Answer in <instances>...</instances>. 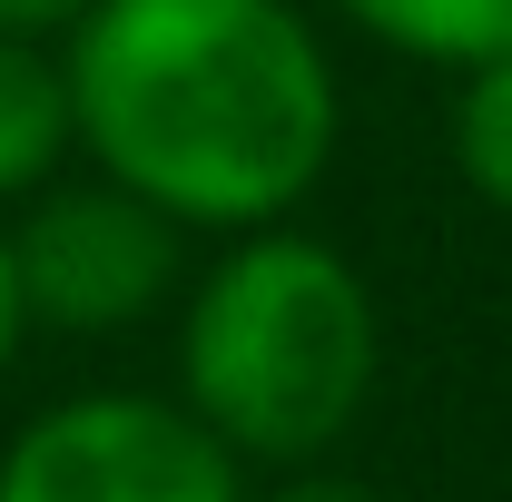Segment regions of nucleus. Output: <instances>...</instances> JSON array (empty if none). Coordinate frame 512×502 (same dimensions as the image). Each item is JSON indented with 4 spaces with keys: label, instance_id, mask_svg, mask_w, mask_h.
Returning <instances> with one entry per match:
<instances>
[{
    "label": "nucleus",
    "instance_id": "1",
    "mask_svg": "<svg viewBox=\"0 0 512 502\" xmlns=\"http://www.w3.org/2000/svg\"><path fill=\"white\" fill-rule=\"evenodd\" d=\"M60 69L99 178L217 237L296 217L345 128L296 0H89L60 30Z\"/></svg>",
    "mask_w": 512,
    "mask_h": 502
},
{
    "label": "nucleus",
    "instance_id": "2",
    "mask_svg": "<svg viewBox=\"0 0 512 502\" xmlns=\"http://www.w3.org/2000/svg\"><path fill=\"white\" fill-rule=\"evenodd\" d=\"M178 384H188V414L227 453H266V463L325 453L375 394L365 276L325 237H296L286 217L247 227L188 296Z\"/></svg>",
    "mask_w": 512,
    "mask_h": 502
},
{
    "label": "nucleus",
    "instance_id": "3",
    "mask_svg": "<svg viewBox=\"0 0 512 502\" xmlns=\"http://www.w3.org/2000/svg\"><path fill=\"white\" fill-rule=\"evenodd\" d=\"M0 502H247L237 453L158 394H79L0 453Z\"/></svg>",
    "mask_w": 512,
    "mask_h": 502
},
{
    "label": "nucleus",
    "instance_id": "4",
    "mask_svg": "<svg viewBox=\"0 0 512 502\" xmlns=\"http://www.w3.org/2000/svg\"><path fill=\"white\" fill-rule=\"evenodd\" d=\"M178 237L188 227L119 178L30 188V217L10 227L20 315H40L60 335H119L178 286Z\"/></svg>",
    "mask_w": 512,
    "mask_h": 502
},
{
    "label": "nucleus",
    "instance_id": "5",
    "mask_svg": "<svg viewBox=\"0 0 512 502\" xmlns=\"http://www.w3.org/2000/svg\"><path fill=\"white\" fill-rule=\"evenodd\" d=\"M69 148H79V119H69V69H60V50L0 30V197L50 188Z\"/></svg>",
    "mask_w": 512,
    "mask_h": 502
},
{
    "label": "nucleus",
    "instance_id": "6",
    "mask_svg": "<svg viewBox=\"0 0 512 502\" xmlns=\"http://www.w3.org/2000/svg\"><path fill=\"white\" fill-rule=\"evenodd\" d=\"M335 10L414 69H473L512 50V0H335Z\"/></svg>",
    "mask_w": 512,
    "mask_h": 502
},
{
    "label": "nucleus",
    "instance_id": "7",
    "mask_svg": "<svg viewBox=\"0 0 512 502\" xmlns=\"http://www.w3.org/2000/svg\"><path fill=\"white\" fill-rule=\"evenodd\" d=\"M453 79H463L453 89V168H463V188L483 207L512 217V50L453 69Z\"/></svg>",
    "mask_w": 512,
    "mask_h": 502
},
{
    "label": "nucleus",
    "instance_id": "8",
    "mask_svg": "<svg viewBox=\"0 0 512 502\" xmlns=\"http://www.w3.org/2000/svg\"><path fill=\"white\" fill-rule=\"evenodd\" d=\"M89 0H0V30H20V40H50V30H69Z\"/></svg>",
    "mask_w": 512,
    "mask_h": 502
},
{
    "label": "nucleus",
    "instance_id": "9",
    "mask_svg": "<svg viewBox=\"0 0 512 502\" xmlns=\"http://www.w3.org/2000/svg\"><path fill=\"white\" fill-rule=\"evenodd\" d=\"M20 276H10V237H0V365H10V345H20Z\"/></svg>",
    "mask_w": 512,
    "mask_h": 502
},
{
    "label": "nucleus",
    "instance_id": "10",
    "mask_svg": "<svg viewBox=\"0 0 512 502\" xmlns=\"http://www.w3.org/2000/svg\"><path fill=\"white\" fill-rule=\"evenodd\" d=\"M266 502H384V493H365V483H316L306 473V483H286V493H266Z\"/></svg>",
    "mask_w": 512,
    "mask_h": 502
}]
</instances>
